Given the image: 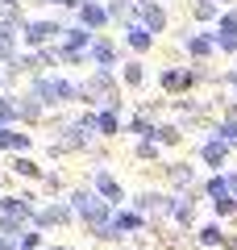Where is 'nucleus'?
I'll return each instance as SVG.
<instances>
[{
  "label": "nucleus",
  "instance_id": "f03ea898",
  "mask_svg": "<svg viewBox=\"0 0 237 250\" xmlns=\"http://www.w3.org/2000/svg\"><path fill=\"white\" fill-rule=\"evenodd\" d=\"M25 92H34V96L42 100V104L50 108V113H62L67 104H79V83H75V80H67L62 71H46V75H34Z\"/></svg>",
  "mask_w": 237,
  "mask_h": 250
},
{
  "label": "nucleus",
  "instance_id": "f704fd0d",
  "mask_svg": "<svg viewBox=\"0 0 237 250\" xmlns=\"http://www.w3.org/2000/svg\"><path fill=\"white\" fill-rule=\"evenodd\" d=\"M162 108H171V100H141L138 108H133V113H141V117H150V121H158V117H162Z\"/></svg>",
  "mask_w": 237,
  "mask_h": 250
},
{
  "label": "nucleus",
  "instance_id": "c9c22d12",
  "mask_svg": "<svg viewBox=\"0 0 237 250\" xmlns=\"http://www.w3.org/2000/svg\"><path fill=\"white\" fill-rule=\"evenodd\" d=\"M192 17H196V21H220L217 0H196V4H192Z\"/></svg>",
  "mask_w": 237,
  "mask_h": 250
},
{
  "label": "nucleus",
  "instance_id": "6e6552de",
  "mask_svg": "<svg viewBox=\"0 0 237 250\" xmlns=\"http://www.w3.org/2000/svg\"><path fill=\"white\" fill-rule=\"evenodd\" d=\"M200 184H204V175L196 171V163H187V159L162 163V188L167 192H196Z\"/></svg>",
  "mask_w": 237,
  "mask_h": 250
},
{
  "label": "nucleus",
  "instance_id": "9b49d317",
  "mask_svg": "<svg viewBox=\"0 0 237 250\" xmlns=\"http://www.w3.org/2000/svg\"><path fill=\"white\" fill-rule=\"evenodd\" d=\"M117 233H121L125 242H133V238H141V233H150V217H141L133 205H125V208H117Z\"/></svg>",
  "mask_w": 237,
  "mask_h": 250
},
{
  "label": "nucleus",
  "instance_id": "6ab92c4d",
  "mask_svg": "<svg viewBox=\"0 0 237 250\" xmlns=\"http://www.w3.org/2000/svg\"><path fill=\"white\" fill-rule=\"evenodd\" d=\"M217 50L220 54H237V13H220V21H217Z\"/></svg>",
  "mask_w": 237,
  "mask_h": 250
},
{
  "label": "nucleus",
  "instance_id": "5701e85b",
  "mask_svg": "<svg viewBox=\"0 0 237 250\" xmlns=\"http://www.w3.org/2000/svg\"><path fill=\"white\" fill-rule=\"evenodd\" d=\"M96 38H100V34H92L88 25H79V21H75V25L62 29V42H59V46H62V50H92Z\"/></svg>",
  "mask_w": 237,
  "mask_h": 250
},
{
  "label": "nucleus",
  "instance_id": "aec40b11",
  "mask_svg": "<svg viewBox=\"0 0 237 250\" xmlns=\"http://www.w3.org/2000/svg\"><path fill=\"white\" fill-rule=\"evenodd\" d=\"M200 196L208 200V205H217V200L233 196V188H229V171H212V175H204V184H200Z\"/></svg>",
  "mask_w": 237,
  "mask_h": 250
},
{
  "label": "nucleus",
  "instance_id": "c85d7f7f",
  "mask_svg": "<svg viewBox=\"0 0 237 250\" xmlns=\"http://www.w3.org/2000/svg\"><path fill=\"white\" fill-rule=\"evenodd\" d=\"M67 192H71V188H67V179H62V171H46V179H42V196L46 200H62V196H67Z\"/></svg>",
  "mask_w": 237,
  "mask_h": 250
},
{
  "label": "nucleus",
  "instance_id": "4be33fe9",
  "mask_svg": "<svg viewBox=\"0 0 237 250\" xmlns=\"http://www.w3.org/2000/svg\"><path fill=\"white\" fill-rule=\"evenodd\" d=\"M108 4H100V0H83V4H79V25H88L92 34H96V29H104L108 25Z\"/></svg>",
  "mask_w": 237,
  "mask_h": 250
},
{
  "label": "nucleus",
  "instance_id": "423d86ee",
  "mask_svg": "<svg viewBox=\"0 0 237 250\" xmlns=\"http://www.w3.org/2000/svg\"><path fill=\"white\" fill-rule=\"evenodd\" d=\"M88 188H96V196L108 200L113 208L129 205V192H125V184L117 179V171L108 167V163H92V167H88Z\"/></svg>",
  "mask_w": 237,
  "mask_h": 250
},
{
  "label": "nucleus",
  "instance_id": "2eb2a0df",
  "mask_svg": "<svg viewBox=\"0 0 237 250\" xmlns=\"http://www.w3.org/2000/svg\"><path fill=\"white\" fill-rule=\"evenodd\" d=\"M0 154H34V134L17 125H0Z\"/></svg>",
  "mask_w": 237,
  "mask_h": 250
},
{
  "label": "nucleus",
  "instance_id": "39448f33",
  "mask_svg": "<svg viewBox=\"0 0 237 250\" xmlns=\"http://www.w3.org/2000/svg\"><path fill=\"white\" fill-rule=\"evenodd\" d=\"M200 188L196 192H171V208H167V225H175L179 233H196V225H200Z\"/></svg>",
  "mask_w": 237,
  "mask_h": 250
},
{
  "label": "nucleus",
  "instance_id": "f3484780",
  "mask_svg": "<svg viewBox=\"0 0 237 250\" xmlns=\"http://www.w3.org/2000/svg\"><path fill=\"white\" fill-rule=\"evenodd\" d=\"M46 171H50V167H42V163H38L34 154H13V159H9V175L25 179V184H42V179H46Z\"/></svg>",
  "mask_w": 237,
  "mask_h": 250
},
{
  "label": "nucleus",
  "instance_id": "473e14b6",
  "mask_svg": "<svg viewBox=\"0 0 237 250\" xmlns=\"http://www.w3.org/2000/svg\"><path fill=\"white\" fill-rule=\"evenodd\" d=\"M208 134H217L220 142L229 146V150H237V121H225V117H220V121H212V129Z\"/></svg>",
  "mask_w": 237,
  "mask_h": 250
},
{
  "label": "nucleus",
  "instance_id": "a19ab883",
  "mask_svg": "<svg viewBox=\"0 0 237 250\" xmlns=\"http://www.w3.org/2000/svg\"><path fill=\"white\" fill-rule=\"evenodd\" d=\"M0 92H4V71H0Z\"/></svg>",
  "mask_w": 237,
  "mask_h": 250
},
{
  "label": "nucleus",
  "instance_id": "b1692460",
  "mask_svg": "<svg viewBox=\"0 0 237 250\" xmlns=\"http://www.w3.org/2000/svg\"><path fill=\"white\" fill-rule=\"evenodd\" d=\"M17 104H21V121H25V125H42L46 117H50V108H46L42 100L34 96V92H21V96H17Z\"/></svg>",
  "mask_w": 237,
  "mask_h": 250
},
{
  "label": "nucleus",
  "instance_id": "ea45409f",
  "mask_svg": "<svg viewBox=\"0 0 237 250\" xmlns=\"http://www.w3.org/2000/svg\"><path fill=\"white\" fill-rule=\"evenodd\" d=\"M113 250H138V246H129V242H125V246H113Z\"/></svg>",
  "mask_w": 237,
  "mask_h": 250
},
{
  "label": "nucleus",
  "instance_id": "412c9836",
  "mask_svg": "<svg viewBox=\"0 0 237 250\" xmlns=\"http://www.w3.org/2000/svg\"><path fill=\"white\" fill-rule=\"evenodd\" d=\"M138 21L141 25L150 29V34H167V9H162V4H158V0H141V13H138Z\"/></svg>",
  "mask_w": 237,
  "mask_h": 250
},
{
  "label": "nucleus",
  "instance_id": "a878e982",
  "mask_svg": "<svg viewBox=\"0 0 237 250\" xmlns=\"http://www.w3.org/2000/svg\"><path fill=\"white\" fill-rule=\"evenodd\" d=\"M183 125L179 121H158V134H154V142L162 146V150H175V146H183Z\"/></svg>",
  "mask_w": 237,
  "mask_h": 250
},
{
  "label": "nucleus",
  "instance_id": "7c9ffc66",
  "mask_svg": "<svg viewBox=\"0 0 237 250\" xmlns=\"http://www.w3.org/2000/svg\"><path fill=\"white\" fill-rule=\"evenodd\" d=\"M0 125H21V104L9 92H0Z\"/></svg>",
  "mask_w": 237,
  "mask_h": 250
},
{
  "label": "nucleus",
  "instance_id": "a211bd4d",
  "mask_svg": "<svg viewBox=\"0 0 237 250\" xmlns=\"http://www.w3.org/2000/svg\"><path fill=\"white\" fill-rule=\"evenodd\" d=\"M154 42H158V38L150 34V29L141 25V21L125 25V50H129V54H138V59H141V54H150V50H154Z\"/></svg>",
  "mask_w": 237,
  "mask_h": 250
},
{
  "label": "nucleus",
  "instance_id": "4468645a",
  "mask_svg": "<svg viewBox=\"0 0 237 250\" xmlns=\"http://www.w3.org/2000/svg\"><path fill=\"white\" fill-rule=\"evenodd\" d=\"M88 59H92V67H100V71H113V67H121V46H117L113 38H104V34H100L96 42H92Z\"/></svg>",
  "mask_w": 237,
  "mask_h": 250
},
{
  "label": "nucleus",
  "instance_id": "72a5a7b5",
  "mask_svg": "<svg viewBox=\"0 0 237 250\" xmlns=\"http://www.w3.org/2000/svg\"><path fill=\"white\" fill-rule=\"evenodd\" d=\"M46 246H50V238H46L42 229H25L17 238V250H46Z\"/></svg>",
  "mask_w": 237,
  "mask_h": 250
},
{
  "label": "nucleus",
  "instance_id": "f8f14e48",
  "mask_svg": "<svg viewBox=\"0 0 237 250\" xmlns=\"http://www.w3.org/2000/svg\"><path fill=\"white\" fill-rule=\"evenodd\" d=\"M179 42H183V50L192 54V62H208L212 54H220V50H217V34H200V29H187Z\"/></svg>",
  "mask_w": 237,
  "mask_h": 250
},
{
  "label": "nucleus",
  "instance_id": "0eeeda50",
  "mask_svg": "<svg viewBox=\"0 0 237 250\" xmlns=\"http://www.w3.org/2000/svg\"><path fill=\"white\" fill-rule=\"evenodd\" d=\"M71 225H79V217H75V208H71L67 196L62 200H42V208H38V217H34V229H42L46 238H50V233L71 229Z\"/></svg>",
  "mask_w": 237,
  "mask_h": 250
},
{
  "label": "nucleus",
  "instance_id": "58836bf2",
  "mask_svg": "<svg viewBox=\"0 0 237 250\" xmlns=\"http://www.w3.org/2000/svg\"><path fill=\"white\" fill-rule=\"evenodd\" d=\"M225 250H237V229L229 233V242H225Z\"/></svg>",
  "mask_w": 237,
  "mask_h": 250
},
{
  "label": "nucleus",
  "instance_id": "393cba45",
  "mask_svg": "<svg viewBox=\"0 0 237 250\" xmlns=\"http://www.w3.org/2000/svg\"><path fill=\"white\" fill-rule=\"evenodd\" d=\"M125 134L133 138V142H154V134H158V121H150V117H141V113H129L125 117Z\"/></svg>",
  "mask_w": 237,
  "mask_h": 250
},
{
  "label": "nucleus",
  "instance_id": "4c0bfd02",
  "mask_svg": "<svg viewBox=\"0 0 237 250\" xmlns=\"http://www.w3.org/2000/svg\"><path fill=\"white\" fill-rule=\"evenodd\" d=\"M46 250H75V246H67V242H50Z\"/></svg>",
  "mask_w": 237,
  "mask_h": 250
},
{
  "label": "nucleus",
  "instance_id": "9d476101",
  "mask_svg": "<svg viewBox=\"0 0 237 250\" xmlns=\"http://www.w3.org/2000/svg\"><path fill=\"white\" fill-rule=\"evenodd\" d=\"M229 154L233 150H229L217 134H200V142H196V163L208 167V175L212 171H229Z\"/></svg>",
  "mask_w": 237,
  "mask_h": 250
},
{
  "label": "nucleus",
  "instance_id": "f257e3e1",
  "mask_svg": "<svg viewBox=\"0 0 237 250\" xmlns=\"http://www.w3.org/2000/svg\"><path fill=\"white\" fill-rule=\"evenodd\" d=\"M42 192L25 188V192H0V233H13L21 238L25 229H34V217L42 208Z\"/></svg>",
  "mask_w": 237,
  "mask_h": 250
},
{
  "label": "nucleus",
  "instance_id": "c756f323",
  "mask_svg": "<svg viewBox=\"0 0 237 250\" xmlns=\"http://www.w3.org/2000/svg\"><path fill=\"white\" fill-rule=\"evenodd\" d=\"M17 42H21V34H13V29H0V67H9V62L21 54Z\"/></svg>",
  "mask_w": 237,
  "mask_h": 250
},
{
  "label": "nucleus",
  "instance_id": "cd10ccee",
  "mask_svg": "<svg viewBox=\"0 0 237 250\" xmlns=\"http://www.w3.org/2000/svg\"><path fill=\"white\" fill-rule=\"evenodd\" d=\"M129 154H133L138 163H150V167H162V146H158V142H150V138H146V142H133V146H129Z\"/></svg>",
  "mask_w": 237,
  "mask_h": 250
},
{
  "label": "nucleus",
  "instance_id": "bb28decb",
  "mask_svg": "<svg viewBox=\"0 0 237 250\" xmlns=\"http://www.w3.org/2000/svg\"><path fill=\"white\" fill-rule=\"evenodd\" d=\"M121 83H125L129 92H141V88H146V62H141V59L121 62Z\"/></svg>",
  "mask_w": 237,
  "mask_h": 250
},
{
  "label": "nucleus",
  "instance_id": "dca6fc26",
  "mask_svg": "<svg viewBox=\"0 0 237 250\" xmlns=\"http://www.w3.org/2000/svg\"><path fill=\"white\" fill-rule=\"evenodd\" d=\"M92 129H96L100 142H113L117 134H125V117L113 113V108H96V113H92Z\"/></svg>",
  "mask_w": 237,
  "mask_h": 250
},
{
  "label": "nucleus",
  "instance_id": "2f4dec72",
  "mask_svg": "<svg viewBox=\"0 0 237 250\" xmlns=\"http://www.w3.org/2000/svg\"><path fill=\"white\" fill-rule=\"evenodd\" d=\"M208 208H212V221H225V225L237 221V196H225V200H217Z\"/></svg>",
  "mask_w": 237,
  "mask_h": 250
},
{
  "label": "nucleus",
  "instance_id": "ddd939ff",
  "mask_svg": "<svg viewBox=\"0 0 237 250\" xmlns=\"http://www.w3.org/2000/svg\"><path fill=\"white\" fill-rule=\"evenodd\" d=\"M192 242H196V250H225L229 229H225V221H200L196 233H192Z\"/></svg>",
  "mask_w": 237,
  "mask_h": 250
},
{
  "label": "nucleus",
  "instance_id": "7ed1b4c3",
  "mask_svg": "<svg viewBox=\"0 0 237 250\" xmlns=\"http://www.w3.org/2000/svg\"><path fill=\"white\" fill-rule=\"evenodd\" d=\"M67 200H71V208H75V217H79V225H83V233L96 229V225H108V221L117 217V208L108 205V200H100V196H96V188H88V184L71 188Z\"/></svg>",
  "mask_w": 237,
  "mask_h": 250
},
{
  "label": "nucleus",
  "instance_id": "e433bc0d",
  "mask_svg": "<svg viewBox=\"0 0 237 250\" xmlns=\"http://www.w3.org/2000/svg\"><path fill=\"white\" fill-rule=\"evenodd\" d=\"M0 250H17V238L13 233H0Z\"/></svg>",
  "mask_w": 237,
  "mask_h": 250
},
{
  "label": "nucleus",
  "instance_id": "20e7f679",
  "mask_svg": "<svg viewBox=\"0 0 237 250\" xmlns=\"http://www.w3.org/2000/svg\"><path fill=\"white\" fill-rule=\"evenodd\" d=\"M154 80H158V92H162V96H171V100L192 96L196 83H204V80H200V67H196V62H171V67H158Z\"/></svg>",
  "mask_w": 237,
  "mask_h": 250
},
{
  "label": "nucleus",
  "instance_id": "1a4fd4ad",
  "mask_svg": "<svg viewBox=\"0 0 237 250\" xmlns=\"http://www.w3.org/2000/svg\"><path fill=\"white\" fill-rule=\"evenodd\" d=\"M62 29L59 21H46V17H29L25 29H21V42H25V50H46V46H59L62 42Z\"/></svg>",
  "mask_w": 237,
  "mask_h": 250
}]
</instances>
